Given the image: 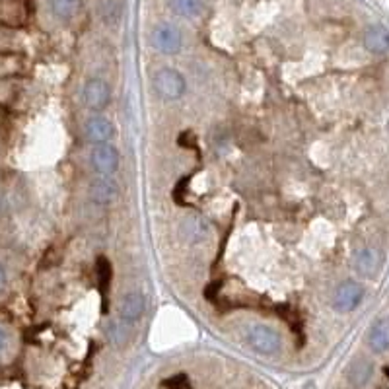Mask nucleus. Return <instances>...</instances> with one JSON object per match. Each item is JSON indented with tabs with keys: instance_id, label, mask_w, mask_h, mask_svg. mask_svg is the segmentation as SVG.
Instances as JSON below:
<instances>
[{
	"instance_id": "obj_1",
	"label": "nucleus",
	"mask_w": 389,
	"mask_h": 389,
	"mask_svg": "<svg viewBox=\"0 0 389 389\" xmlns=\"http://www.w3.org/2000/svg\"><path fill=\"white\" fill-rule=\"evenodd\" d=\"M152 86H154L156 94L166 101H175L187 92V82H185L183 74L175 68H160L152 78Z\"/></svg>"
},
{
	"instance_id": "obj_2",
	"label": "nucleus",
	"mask_w": 389,
	"mask_h": 389,
	"mask_svg": "<svg viewBox=\"0 0 389 389\" xmlns=\"http://www.w3.org/2000/svg\"><path fill=\"white\" fill-rule=\"evenodd\" d=\"M150 43L162 55H177L183 47L181 29L177 25L162 22V24L152 27Z\"/></svg>"
},
{
	"instance_id": "obj_3",
	"label": "nucleus",
	"mask_w": 389,
	"mask_h": 389,
	"mask_svg": "<svg viewBox=\"0 0 389 389\" xmlns=\"http://www.w3.org/2000/svg\"><path fill=\"white\" fill-rule=\"evenodd\" d=\"M247 342L255 353L265 354V356H273L279 353L280 344H282L279 331H275L268 325H253L247 331Z\"/></svg>"
},
{
	"instance_id": "obj_4",
	"label": "nucleus",
	"mask_w": 389,
	"mask_h": 389,
	"mask_svg": "<svg viewBox=\"0 0 389 389\" xmlns=\"http://www.w3.org/2000/svg\"><path fill=\"white\" fill-rule=\"evenodd\" d=\"M364 300V286L356 280H344L333 294V308L340 314L354 312Z\"/></svg>"
},
{
	"instance_id": "obj_5",
	"label": "nucleus",
	"mask_w": 389,
	"mask_h": 389,
	"mask_svg": "<svg viewBox=\"0 0 389 389\" xmlns=\"http://www.w3.org/2000/svg\"><path fill=\"white\" fill-rule=\"evenodd\" d=\"M119 150L110 142L105 145H94V150L90 154V166L96 171V175H115L119 170Z\"/></svg>"
},
{
	"instance_id": "obj_6",
	"label": "nucleus",
	"mask_w": 389,
	"mask_h": 389,
	"mask_svg": "<svg viewBox=\"0 0 389 389\" xmlns=\"http://www.w3.org/2000/svg\"><path fill=\"white\" fill-rule=\"evenodd\" d=\"M29 22L27 0H0V27L18 29Z\"/></svg>"
},
{
	"instance_id": "obj_7",
	"label": "nucleus",
	"mask_w": 389,
	"mask_h": 389,
	"mask_svg": "<svg viewBox=\"0 0 389 389\" xmlns=\"http://www.w3.org/2000/svg\"><path fill=\"white\" fill-rule=\"evenodd\" d=\"M82 97L88 110L103 111L111 101V88L101 78H90L82 88Z\"/></svg>"
},
{
	"instance_id": "obj_8",
	"label": "nucleus",
	"mask_w": 389,
	"mask_h": 389,
	"mask_svg": "<svg viewBox=\"0 0 389 389\" xmlns=\"http://www.w3.org/2000/svg\"><path fill=\"white\" fill-rule=\"evenodd\" d=\"M84 133L90 142H94V145H105V142H110L111 138L115 136V127H113V123H111L108 117L94 115V117H90V119L86 121Z\"/></svg>"
},
{
	"instance_id": "obj_9",
	"label": "nucleus",
	"mask_w": 389,
	"mask_h": 389,
	"mask_svg": "<svg viewBox=\"0 0 389 389\" xmlns=\"http://www.w3.org/2000/svg\"><path fill=\"white\" fill-rule=\"evenodd\" d=\"M146 298L142 292L131 290L127 292L119 302V317L127 323H134L145 316Z\"/></svg>"
},
{
	"instance_id": "obj_10",
	"label": "nucleus",
	"mask_w": 389,
	"mask_h": 389,
	"mask_svg": "<svg viewBox=\"0 0 389 389\" xmlns=\"http://www.w3.org/2000/svg\"><path fill=\"white\" fill-rule=\"evenodd\" d=\"M119 187L113 175H96V179L90 183V197L97 205H110L117 199Z\"/></svg>"
},
{
	"instance_id": "obj_11",
	"label": "nucleus",
	"mask_w": 389,
	"mask_h": 389,
	"mask_svg": "<svg viewBox=\"0 0 389 389\" xmlns=\"http://www.w3.org/2000/svg\"><path fill=\"white\" fill-rule=\"evenodd\" d=\"M364 47L372 55H386L389 51V29L386 25L374 24L364 32Z\"/></svg>"
},
{
	"instance_id": "obj_12",
	"label": "nucleus",
	"mask_w": 389,
	"mask_h": 389,
	"mask_svg": "<svg viewBox=\"0 0 389 389\" xmlns=\"http://www.w3.org/2000/svg\"><path fill=\"white\" fill-rule=\"evenodd\" d=\"M354 267L362 277H376L379 268V253L374 247H362L354 255Z\"/></svg>"
},
{
	"instance_id": "obj_13",
	"label": "nucleus",
	"mask_w": 389,
	"mask_h": 389,
	"mask_svg": "<svg viewBox=\"0 0 389 389\" xmlns=\"http://www.w3.org/2000/svg\"><path fill=\"white\" fill-rule=\"evenodd\" d=\"M368 344L374 353L389 351V319H377L368 333Z\"/></svg>"
},
{
	"instance_id": "obj_14",
	"label": "nucleus",
	"mask_w": 389,
	"mask_h": 389,
	"mask_svg": "<svg viewBox=\"0 0 389 389\" xmlns=\"http://www.w3.org/2000/svg\"><path fill=\"white\" fill-rule=\"evenodd\" d=\"M181 234L183 238H185V242H203L208 234V224L201 216H187L181 224Z\"/></svg>"
},
{
	"instance_id": "obj_15",
	"label": "nucleus",
	"mask_w": 389,
	"mask_h": 389,
	"mask_svg": "<svg viewBox=\"0 0 389 389\" xmlns=\"http://www.w3.org/2000/svg\"><path fill=\"white\" fill-rule=\"evenodd\" d=\"M51 12L55 14L59 20L66 22L73 20L76 14L82 8V0H49Z\"/></svg>"
},
{
	"instance_id": "obj_16",
	"label": "nucleus",
	"mask_w": 389,
	"mask_h": 389,
	"mask_svg": "<svg viewBox=\"0 0 389 389\" xmlns=\"http://www.w3.org/2000/svg\"><path fill=\"white\" fill-rule=\"evenodd\" d=\"M170 2L171 12L181 16V18H197L199 14L203 12L205 0H168Z\"/></svg>"
},
{
	"instance_id": "obj_17",
	"label": "nucleus",
	"mask_w": 389,
	"mask_h": 389,
	"mask_svg": "<svg viewBox=\"0 0 389 389\" xmlns=\"http://www.w3.org/2000/svg\"><path fill=\"white\" fill-rule=\"evenodd\" d=\"M108 337L113 344L123 347L129 340V323L127 321H111L108 325Z\"/></svg>"
},
{
	"instance_id": "obj_18",
	"label": "nucleus",
	"mask_w": 389,
	"mask_h": 389,
	"mask_svg": "<svg viewBox=\"0 0 389 389\" xmlns=\"http://www.w3.org/2000/svg\"><path fill=\"white\" fill-rule=\"evenodd\" d=\"M372 376V364H368V362H356L353 366V370H351V381H353V386L356 388H362L366 381L370 379Z\"/></svg>"
},
{
	"instance_id": "obj_19",
	"label": "nucleus",
	"mask_w": 389,
	"mask_h": 389,
	"mask_svg": "<svg viewBox=\"0 0 389 389\" xmlns=\"http://www.w3.org/2000/svg\"><path fill=\"white\" fill-rule=\"evenodd\" d=\"M96 271H97V277L101 280V286H103V290H105V288L110 286V280H111V267L105 257H99V259H97Z\"/></svg>"
},
{
	"instance_id": "obj_20",
	"label": "nucleus",
	"mask_w": 389,
	"mask_h": 389,
	"mask_svg": "<svg viewBox=\"0 0 389 389\" xmlns=\"http://www.w3.org/2000/svg\"><path fill=\"white\" fill-rule=\"evenodd\" d=\"M164 386L168 389H189V381H187V376H185V374H177V376L166 379Z\"/></svg>"
},
{
	"instance_id": "obj_21",
	"label": "nucleus",
	"mask_w": 389,
	"mask_h": 389,
	"mask_svg": "<svg viewBox=\"0 0 389 389\" xmlns=\"http://www.w3.org/2000/svg\"><path fill=\"white\" fill-rule=\"evenodd\" d=\"M6 344H8V335H6V331L0 327V351H4L6 349Z\"/></svg>"
},
{
	"instance_id": "obj_22",
	"label": "nucleus",
	"mask_w": 389,
	"mask_h": 389,
	"mask_svg": "<svg viewBox=\"0 0 389 389\" xmlns=\"http://www.w3.org/2000/svg\"><path fill=\"white\" fill-rule=\"evenodd\" d=\"M4 286H6V271L0 265V292L4 290Z\"/></svg>"
}]
</instances>
